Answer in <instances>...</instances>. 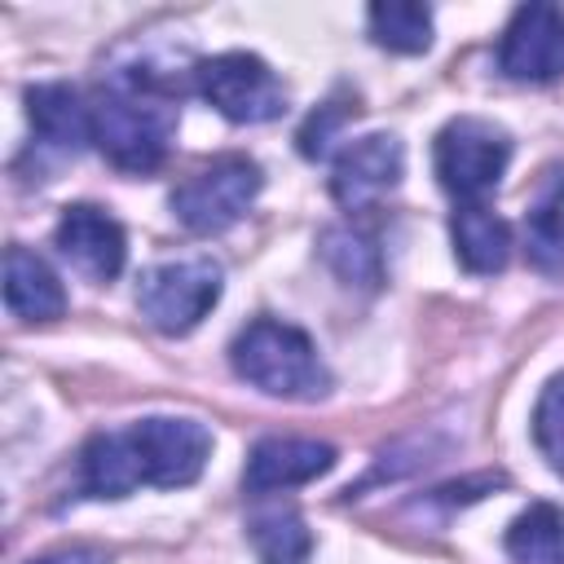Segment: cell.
Listing matches in <instances>:
<instances>
[{"instance_id":"obj_1","label":"cell","mask_w":564,"mask_h":564,"mask_svg":"<svg viewBox=\"0 0 564 564\" xmlns=\"http://www.w3.org/2000/svg\"><path fill=\"white\" fill-rule=\"evenodd\" d=\"M212 458V432L198 419H137L115 432L88 436L79 449V489L88 498H123L141 485L181 489L203 476Z\"/></svg>"},{"instance_id":"obj_2","label":"cell","mask_w":564,"mask_h":564,"mask_svg":"<svg viewBox=\"0 0 564 564\" xmlns=\"http://www.w3.org/2000/svg\"><path fill=\"white\" fill-rule=\"evenodd\" d=\"M93 145L119 172H154L167 159L181 106L154 70H128L88 97Z\"/></svg>"},{"instance_id":"obj_3","label":"cell","mask_w":564,"mask_h":564,"mask_svg":"<svg viewBox=\"0 0 564 564\" xmlns=\"http://www.w3.org/2000/svg\"><path fill=\"white\" fill-rule=\"evenodd\" d=\"M229 361L238 379H247L264 397L317 401L330 392V370L317 357V344L300 326L278 322V317L247 322L229 344Z\"/></svg>"},{"instance_id":"obj_4","label":"cell","mask_w":564,"mask_h":564,"mask_svg":"<svg viewBox=\"0 0 564 564\" xmlns=\"http://www.w3.org/2000/svg\"><path fill=\"white\" fill-rule=\"evenodd\" d=\"M225 269L212 256H185V260H163L141 273L137 286V308L141 317L163 330V335H189L220 300Z\"/></svg>"},{"instance_id":"obj_5","label":"cell","mask_w":564,"mask_h":564,"mask_svg":"<svg viewBox=\"0 0 564 564\" xmlns=\"http://www.w3.org/2000/svg\"><path fill=\"white\" fill-rule=\"evenodd\" d=\"M511 163V137L476 115H458L449 119L436 141H432V167L436 181L458 198V203H476L480 194H489L502 172Z\"/></svg>"},{"instance_id":"obj_6","label":"cell","mask_w":564,"mask_h":564,"mask_svg":"<svg viewBox=\"0 0 564 564\" xmlns=\"http://www.w3.org/2000/svg\"><path fill=\"white\" fill-rule=\"evenodd\" d=\"M260 185H264V176H260L256 159L225 154L172 189V212L194 234H225L229 225H238L251 212V203L260 198Z\"/></svg>"},{"instance_id":"obj_7","label":"cell","mask_w":564,"mask_h":564,"mask_svg":"<svg viewBox=\"0 0 564 564\" xmlns=\"http://www.w3.org/2000/svg\"><path fill=\"white\" fill-rule=\"evenodd\" d=\"M194 88L229 123H269L286 115V84L256 53H216L194 66Z\"/></svg>"},{"instance_id":"obj_8","label":"cell","mask_w":564,"mask_h":564,"mask_svg":"<svg viewBox=\"0 0 564 564\" xmlns=\"http://www.w3.org/2000/svg\"><path fill=\"white\" fill-rule=\"evenodd\" d=\"M498 70L516 84L564 79V9L520 4L498 40Z\"/></svg>"},{"instance_id":"obj_9","label":"cell","mask_w":564,"mask_h":564,"mask_svg":"<svg viewBox=\"0 0 564 564\" xmlns=\"http://www.w3.org/2000/svg\"><path fill=\"white\" fill-rule=\"evenodd\" d=\"M401 172H405L401 141L392 132H370L339 150V159L330 167V194L339 207L361 212V207H375L383 194H392Z\"/></svg>"},{"instance_id":"obj_10","label":"cell","mask_w":564,"mask_h":564,"mask_svg":"<svg viewBox=\"0 0 564 564\" xmlns=\"http://www.w3.org/2000/svg\"><path fill=\"white\" fill-rule=\"evenodd\" d=\"M57 251L88 278V282H110L119 278L123 260H128V238L123 225L93 203H70L53 229Z\"/></svg>"},{"instance_id":"obj_11","label":"cell","mask_w":564,"mask_h":564,"mask_svg":"<svg viewBox=\"0 0 564 564\" xmlns=\"http://www.w3.org/2000/svg\"><path fill=\"white\" fill-rule=\"evenodd\" d=\"M330 467H335V445H330V441L264 436V441H256L251 454H247L242 485H247V494L264 498V494H278V489L308 485V480L326 476Z\"/></svg>"},{"instance_id":"obj_12","label":"cell","mask_w":564,"mask_h":564,"mask_svg":"<svg viewBox=\"0 0 564 564\" xmlns=\"http://www.w3.org/2000/svg\"><path fill=\"white\" fill-rule=\"evenodd\" d=\"M26 115H31L35 137L62 154H79L93 141L88 101L70 84H31L26 88Z\"/></svg>"},{"instance_id":"obj_13","label":"cell","mask_w":564,"mask_h":564,"mask_svg":"<svg viewBox=\"0 0 564 564\" xmlns=\"http://www.w3.org/2000/svg\"><path fill=\"white\" fill-rule=\"evenodd\" d=\"M4 304L22 322H53L66 313V291L35 251L13 242L4 251Z\"/></svg>"},{"instance_id":"obj_14","label":"cell","mask_w":564,"mask_h":564,"mask_svg":"<svg viewBox=\"0 0 564 564\" xmlns=\"http://www.w3.org/2000/svg\"><path fill=\"white\" fill-rule=\"evenodd\" d=\"M524 251L533 269L560 278L564 273V163L546 167L538 181V194L524 212Z\"/></svg>"},{"instance_id":"obj_15","label":"cell","mask_w":564,"mask_h":564,"mask_svg":"<svg viewBox=\"0 0 564 564\" xmlns=\"http://www.w3.org/2000/svg\"><path fill=\"white\" fill-rule=\"evenodd\" d=\"M454 234V256L463 260L467 273H502L511 260V225L489 212L485 203H458L449 216Z\"/></svg>"},{"instance_id":"obj_16","label":"cell","mask_w":564,"mask_h":564,"mask_svg":"<svg viewBox=\"0 0 564 564\" xmlns=\"http://www.w3.org/2000/svg\"><path fill=\"white\" fill-rule=\"evenodd\" d=\"M317 256L326 260V269L344 286H357V291H379L383 286V251L357 225H326L322 238H317Z\"/></svg>"},{"instance_id":"obj_17","label":"cell","mask_w":564,"mask_h":564,"mask_svg":"<svg viewBox=\"0 0 564 564\" xmlns=\"http://www.w3.org/2000/svg\"><path fill=\"white\" fill-rule=\"evenodd\" d=\"M247 538H251V551L260 564H308V555H313V533H308L304 516L282 502L260 507L247 520Z\"/></svg>"},{"instance_id":"obj_18","label":"cell","mask_w":564,"mask_h":564,"mask_svg":"<svg viewBox=\"0 0 564 564\" xmlns=\"http://www.w3.org/2000/svg\"><path fill=\"white\" fill-rule=\"evenodd\" d=\"M516 564H564V511L555 502H529L502 538Z\"/></svg>"},{"instance_id":"obj_19","label":"cell","mask_w":564,"mask_h":564,"mask_svg":"<svg viewBox=\"0 0 564 564\" xmlns=\"http://www.w3.org/2000/svg\"><path fill=\"white\" fill-rule=\"evenodd\" d=\"M366 26H370V40L392 53H423L432 44V9L427 4H370Z\"/></svg>"},{"instance_id":"obj_20","label":"cell","mask_w":564,"mask_h":564,"mask_svg":"<svg viewBox=\"0 0 564 564\" xmlns=\"http://www.w3.org/2000/svg\"><path fill=\"white\" fill-rule=\"evenodd\" d=\"M533 445L555 476H564V370L546 379L533 405Z\"/></svg>"},{"instance_id":"obj_21","label":"cell","mask_w":564,"mask_h":564,"mask_svg":"<svg viewBox=\"0 0 564 564\" xmlns=\"http://www.w3.org/2000/svg\"><path fill=\"white\" fill-rule=\"evenodd\" d=\"M352 115V106H339V101H326V106H317L308 119H304V128H300V154L304 159H322L326 154V145H330V137L344 128V119Z\"/></svg>"},{"instance_id":"obj_22","label":"cell","mask_w":564,"mask_h":564,"mask_svg":"<svg viewBox=\"0 0 564 564\" xmlns=\"http://www.w3.org/2000/svg\"><path fill=\"white\" fill-rule=\"evenodd\" d=\"M26 564H110V560L101 551H93V546H66V551H48V555L26 560Z\"/></svg>"}]
</instances>
